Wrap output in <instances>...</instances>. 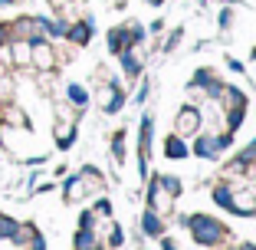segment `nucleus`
<instances>
[{"label":"nucleus","mask_w":256,"mask_h":250,"mask_svg":"<svg viewBox=\"0 0 256 250\" xmlns=\"http://www.w3.org/2000/svg\"><path fill=\"white\" fill-rule=\"evenodd\" d=\"M164 152H168V158H184V155H188V148H184V145L178 142V138H168Z\"/></svg>","instance_id":"9d476101"},{"label":"nucleus","mask_w":256,"mask_h":250,"mask_svg":"<svg viewBox=\"0 0 256 250\" xmlns=\"http://www.w3.org/2000/svg\"><path fill=\"white\" fill-rule=\"evenodd\" d=\"M171 201H174V194L161 181L151 184V207H154V211H171Z\"/></svg>","instance_id":"20e7f679"},{"label":"nucleus","mask_w":256,"mask_h":250,"mask_svg":"<svg viewBox=\"0 0 256 250\" xmlns=\"http://www.w3.org/2000/svg\"><path fill=\"white\" fill-rule=\"evenodd\" d=\"M142 227H144V234H161V220H158V214L148 211V214H144V220H142Z\"/></svg>","instance_id":"1a4fd4ad"},{"label":"nucleus","mask_w":256,"mask_h":250,"mask_svg":"<svg viewBox=\"0 0 256 250\" xmlns=\"http://www.w3.org/2000/svg\"><path fill=\"white\" fill-rule=\"evenodd\" d=\"M14 234H16V220H10V217L0 214V237H14Z\"/></svg>","instance_id":"4468645a"},{"label":"nucleus","mask_w":256,"mask_h":250,"mask_svg":"<svg viewBox=\"0 0 256 250\" xmlns=\"http://www.w3.org/2000/svg\"><path fill=\"white\" fill-rule=\"evenodd\" d=\"M7 33H10V27H0V46L7 43Z\"/></svg>","instance_id":"f3484780"},{"label":"nucleus","mask_w":256,"mask_h":250,"mask_svg":"<svg viewBox=\"0 0 256 250\" xmlns=\"http://www.w3.org/2000/svg\"><path fill=\"white\" fill-rule=\"evenodd\" d=\"M230 211H236V214H253L256 211V194H253V191L230 194Z\"/></svg>","instance_id":"7ed1b4c3"},{"label":"nucleus","mask_w":256,"mask_h":250,"mask_svg":"<svg viewBox=\"0 0 256 250\" xmlns=\"http://www.w3.org/2000/svg\"><path fill=\"white\" fill-rule=\"evenodd\" d=\"M190 234H194L197 243L210 247V243H217L220 237H224V227H220L214 217H190Z\"/></svg>","instance_id":"f257e3e1"},{"label":"nucleus","mask_w":256,"mask_h":250,"mask_svg":"<svg viewBox=\"0 0 256 250\" xmlns=\"http://www.w3.org/2000/svg\"><path fill=\"white\" fill-rule=\"evenodd\" d=\"M69 33V40L72 43H89V33H92V20H86V23H76L72 30H66Z\"/></svg>","instance_id":"0eeeda50"},{"label":"nucleus","mask_w":256,"mask_h":250,"mask_svg":"<svg viewBox=\"0 0 256 250\" xmlns=\"http://www.w3.org/2000/svg\"><path fill=\"white\" fill-rule=\"evenodd\" d=\"M128 40H132V37H128V30H112V33H108V46H112L115 53H118V50H125Z\"/></svg>","instance_id":"6e6552de"},{"label":"nucleus","mask_w":256,"mask_h":250,"mask_svg":"<svg viewBox=\"0 0 256 250\" xmlns=\"http://www.w3.org/2000/svg\"><path fill=\"white\" fill-rule=\"evenodd\" d=\"M14 60L16 63H26V60H30V46H26V40L14 43Z\"/></svg>","instance_id":"9b49d317"},{"label":"nucleus","mask_w":256,"mask_h":250,"mask_svg":"<svg viewBox=\"0 0 256 250\" xmlns=\"http://www.w3.org/2000/svg\"><path fill=\"white\" fill-rule=\"evenodd\" d=\"M30 56H33V63H36L40 69H50L53 66V50H50V46H46V40L43 37H36V40H30Z\"/></svg>","instance_id":"f03ea898"},{"label":"nucleus","mask_w":256,"mask_h":250,"mask_svg":"<svg viewBox=\"0 0 256 250\" xmlns=\"http://www.w3.org/2000/svg\"><path fill=\"white\" fill-rule=\"evenodd\" d=\"M118 106H122V92L115 89V86H106V89H102V109H106V112H115Z\"/></svg>","instance_id":"423d86ee"},{"label":"nucleus","mask_w":256,"mask_h":250,"mask_svg":"<svg viewBox=\"0 0 256 250\" xmlns=\"http://www.w3.org/2000/svg\"><path fill=\"white\" fill-rule=\"evenodd\" d=\"M66 194L72 197V201H76V197H82V178H69V181H66Z\"/></svg>","instance_id":"f8f14e48"},{"label":"nucleus","mask_w":256,"mask_h":250,"mask_svg":"<svg viewBox=\"0 0 256 250\" xmlns=\"http://www.w3.org/2000/svg\"><path fill=\"white\" fill-rule=\"evenodd\" d=\"M158 181L164 184V188L171 191V194H178V191H181V184H178V178H168V174H164V178H158Z\"/></svg>","instance_id":"dca6fc26"},{"label":"nucleus","mask_w":256,"mask_h":250,"mask_svg":"<svg viewBox=\"0 0 256 250\" xmlns=\"http://www.w3.org/2000/svg\"><path fill=\"white\" fill-rule=\"evenodd\" d=\"M214 201L224 204V207H230V188H217V191H214Z\"/></svg>","instance_id":"2eb2a0df"},{"label":"nucleus","mask_w":256,"mask_h":250,"mask_svg":"<svg viewBox=\"0 0 256 250\" xmlns=\"http://www.w3.org/2000/svg\"><path fill=\"white\" fill-rule=\"evenodd\" d=\"M69 99H72L76 106H86V102H89V96H86L82 86H69Z\"/></svg>","instance_id":"ddd939ff"},{"label":"nucleus","mask_w":256,"mask_h":250,"mask_svg":"<svg viewBox=\"0 0 256 250\" xmlns=\"http://www.w3.org/2000/svg\"><path fill=\"white\" fill-rule=\"evenodd\" d=\"M0 4H4V7H7V4H14V0H0Z\"/></svg>","instance_id":"a211bd4d"},{"label":"nucleus","mask_w":256,"mask_h":250,"mask_svg":"<svg viewBox=\"0 0 256 250\" xmlns=\"http://www.w3.org/2000/svg\"><path fill=\"white\" fill-rule=\"evenodd\" d=\"M197 129H200V112L184 109V112L178 115V132H181V135H194Z\"/></svg>","instance_id":"39448f33"}]
</instances>
